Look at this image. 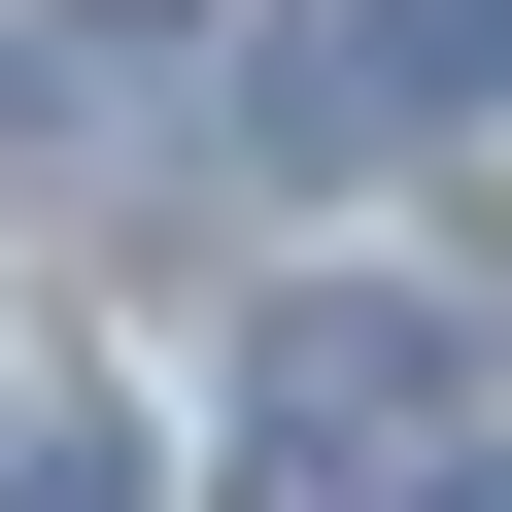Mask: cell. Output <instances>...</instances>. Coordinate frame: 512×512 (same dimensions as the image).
Instances as JSON below:
<instances>
[{"instance_id":"obj_2","label":"cell","mask_w":512,"mask_h":512,"mask_svg":"<svg viewBox=\"0 0 512 512\" xmlns=\"http://www.w3.org/2000/svg\"><path fill=\"white\" fill-rule=\"evenodd\" d=\"M308 103H512V0H342Z\"/></svg>"},{"instance_id":"obj_1","label":"cell","mask_w":512,"mask_h":512,"mask_svg":"<svg viewBox=\"0 0 512 512\" xmlns=\"http://www.w3.org/2000/svg\"><path fill=\"white\" fill-rule=\"evenodd\" d=\"M239 512H478V342L308 274L274 342H239Z\"/></svg>"},{"instance_id":"obj_3","label":"cell","mask_w":512,"mask_h":512,"mask_svg":"<svg viewBox=\"0 0 512 512\" xmlns=\"http://www.w3.org/2000/svg\"><path fill=\"white\" fill-rule=\"evenodd\" d=\"M0 512H137V444H103L69 376H35V410H0Z\"/></svg>"}]
</instances>
